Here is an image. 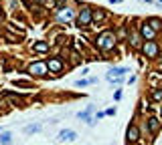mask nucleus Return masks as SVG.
<instances>
[{
  "mask_svg": "<svg viewBox=\"0 0 162 145\" xmlns=\"http://www.w3.org/2000/svg\"><path fill=\"white\" fill-rule=\"evenodd\" d=\"M73 18V10H71V8H59V12H57V22H69V20Z\"/></svg>",
  "mask_w": 162,
  "mask_h": 145,
  "instance_id": "9",
  "label": "nucleus"
},
{
  "mask_svg": "<svg viewBox=\"0 0 162 145\" xmlns=\"http://www.w3.org/2000/svg\"><path fill=\"white\" fill-rule=\"evenodd\" d=\"M124 81V77H114V79H109V83H114V85H120Z\"/></svg>",
  "mask_w": 162,
  "mask_h": 145,
  "instance_id": "21",
  "label": "nucleus"
},
{
  "mask_svg": "<svg viewBox=\"0 0 162 145\" xmlns=\"http://www.w3.org/2000/svg\"><path fill=\"white\" fill-rule=\"evenodd\" d=\"M140 36H142L144 40H154L156 38V30H152V26L146 22V20L140 24Z\"/></svg>",
  "mask_w": 162,
  "mask_h": 145,
  "instance_id": "7",
  "label": "nucleus"
},
{
  "mask_svg": "<svg viewBox=\"0 0 162 145\" xmlns=\"http://www.w3.org/2000/svg\"><path fill=\"white\" fill-rule=\"evenodd\" d=\"M39 131H41V125H39V123H35V125H27V127H24V133H28V135H31V133H39Z\"/></svg>",
  "mask_w": 162,
  "mask_h": 145,
  "instance_id": "18",
  "label": "nucleus"
},
{
  "mask_svg": "<svg viewBox=\"0 0 162 145\" xmlns=\"http://www.w3.org/2000/svg\"><path fill=\"white\" fill-rule=\"evenodd\" d=\"M47 69H49V72L59 75V72H63V69H65V63H63L59 57H53V58H49V61H47Z\"/></svg>",
  "mask_w": 162,
  "mask_h": 145,
  "instance_id": "6",
  "label": "nucleus"
},
{
  "mask_svg": "<svg viewBox=\"0 0 162 145\" xmlns=\"http://www.w3.org/2000/svg\"><path fill=\"white\" fill-rule=\"evenodd\" d=\"M14 85H16V87H24V89H31L33 87V85L27 83V81H14ZM33 89H35V87H33Z\"/></svg>",
  "mask_w": 162,
  "mask_h": 145,
  "instance_id": "20",
  "label": "nucleus"
},
{
  "mask_svg": "<svg viewBox=\"0 0 162 145\" xmlns=\"http://www.w3.org/2000/svg\"><path fill=\"white\" fill-rule=\"evenodd\" d=\"M104 18H105V12H104V10H99V8L91 12V22H97V24H99Z\"/></svg>",
  "mask_w": 162,
  "mask_h": 145,
  "instance_id": "16",
  "label": "nucleus"
},
{
  "mask_svg": "<svg viewBox=\"0 0 162 145\" xmlns=\"http://www.w3.org/2000/svg\"><path fill=\"white\" fill-rule=\"evenodd\" d=\"M130 44H132V49H140V46H142V36H140L138 30L130 32Z\"/></svg>",
  "mask_w": 162,
  "mask_h": 145,
  "instance_id": "13",
  "label": "nucleus"
},
{
  "mask_svg": "<svg viewBox=\"0 0 162 145\" xmlns=\"http://www.w3.org/2000/svg\"><path fill=\"white\" fill-rule=\"evenodd\" d=\"M116 42H118V36H116L114 30H104L99 36H95V46L99 50H104V53L114 50L116 49Z\"/></svg>",
  "mask_w": 162,
  "mask_h": 145,
  "instance_id": "1",
  "label": "nucleus"
},
{
  "mask_svg": "<svg viewBox=\"0 0 162 145\" xmlns=\"http://www.w3.org/2000/svg\"><path fill=\"white\" fill-rule=\"evenodd\" d=\"M146 123H148V129H150L152 135H156V133H158V131L162 129V121H160L158 117H148Z\"/></svg>",
  "mask_w": 162,
  "mask_h": 145,
  "instance_id": "10",
  "label": "nucleus"
},
{
  "mask_svg": "<svg viewBox=\"0 0 162 145\" xmlns=\"http://www.w3.org/2000/svg\"><path fill=\"white\" fill-rule=\"evenodd\" d=\"M114 99H116V101H120V99H122V91H120V89H118V91L114 93Z\"/></svg>",
  "mask_w": 162,
  "mask_h": 145,
  "instance_id": "23",
  "label": "nucleus"
},
{
  "mask_svg": "<svg viewBox=\"0 0 162 145\" xmlns=\"http://www.w3.org/2000/svg\"><path fill=\"white\" fill-rule=\"evenodd\" d=\"M146 22H148V24H150V26H152V30H156V32H158V30H162V20H160V18H156V16H152V18H148Z\"/></svg>",
  "mask_w": 162,
  "mask_h": 145,
  "instance_id": "15",
  "label": "nucleus"
},
{
  "mask_svg": "<svg viewBox=\"0 0 162 145\" xmlns=\"http://www.w3.org/2000/svg\"><path fill=\"white\" fill-rule=\"evenodd\" d=\"M109 2H122V0H109Z\"/></svg>",
  "mask_w": 162,
  "mask_h": 145,
  "instance_id": "25",
  "label": "nucleus"
},
{
  "mask_svg": "<svg viewBox=\"0 0 162 145\" xmlns=\"http://www.w3.org/2000/svg\"><path fill=\"white\" fill-rule=\"evenodd\" d=\"M152 99H154V101H162V87H156L154 91H152Z\"/></svg>",
  "mask_w": 162,
  "mask_h": 145,
  "instance_id": "19",
  "label": "nucleus"
},
{
  "mask_svg": "<svg viewBox=\"0 0 162 145\" xmlns=\"http://www.w3.org/2000/svg\"><path fill=\"white\" fill-rule=\"evenodd\" d=\"M57 139L61 143H65V141H73V139H77V133H75L73 129H63L61 133L57 135Z\"/></svg>",
  "mask_w": 162,
  "mask_h": 145,
  "instance_id": "11",
  "label": "nucleus"
},
{
  "mask_svg": "<svg viewBox=\"0 0 162 145\" xmlns=\"http://www.w3.org/2000/svg\"><path fill=\"white\" fill-rule=\"evenodd\" d=\"M33 50H35V53H49V42H45V40L35 42V44H33Z\"/></svg>",
  "mask_w": 162,
  "mask_h": 145,
  "instance_id": "14",
  "label": "nucleus"
},
{
  "mask_svg": "<svg viewBox=\"0 0 162 145\" xmlns=\"http://www.w3.org/2000/svg\"><path fill=\"white\" fill-rule=\"evenodd\" d=\"M104 117H105V113H104V111H97V113H95V117H93V119L97 121V119H104Z\"/></svg>",
  "mask_w": 162,
  "mask_h": 145,
  "instance_id": "22",
  "label": "nucleus"
},
{
  "mask_svg": "<svg viewBox=\"0 0 162 145\" xmlns=\"http://www.w3.org/2000/svg\"><path fill=\"white\" fill-rule=\"evenodd\" d=\"M126 72H130V69H126V67H114V69L108 71V75H105V79H114V77H124Z\"/></svg>",
  "mask_w": 162,
  "mask_h": 145,
  "instance_id": "12",
  "label": "nucleus"
},
{
  "mask_svg": "<svg viewBox=\"0 0 162 145\" xmlns=\"http://www.w3.org/2000/svg\"><path fill=\"white\" fill-rule=\"evenodd\" d=\"M158 2H160V4H162V0H158Z\"/></svg>",
  "mask_w": 162,
  "mask_h": 145,
  "instance_id": "28",
  "label": "nucleus"
},
{
  "mask_svg": "<svg viewBox=\"0 0 162 145\" xmlns=\"http://www.w3.org/2000/svg\"><path fill=\"white\" fill-rule=\"evenodd\" d=\"M91 6H87V4H83L81 6V12H79V16H77V26L79 28H87L89 24H93L91 22Z\"/></svg>",
  "mask_w": 162,
  "mask_h": 145,
  "instance_id": "3",
  "label": "nucleus"
},
{
  "mask_svg": "<svg viewBox=\"0 0 162 145\" xmlns=\"http://www.w3.org/2000/svg\"><path fill=\"white\" fill-rule=\"evenodd\" d=\"M104 113H105V115H116V109H114V107H109L108 111H104Z\"/></svg>",
  "mask_w": 162,
  "mask_h": 145,
  "instance_id": "24",
  "label": "nucleus"
},
{
  "mask_svg": "<svg viewBox=\"0 0 162 145\" xmlns=\"http://www.w3.org/2000/svg\"><path fill=\"white\" fill-rule=\"evenodd\" d=\"M126 141H128V145L140 141V127L136 125V123H130V125H128V129H126Z\"/></svg>",
  "mask_w": 162,
  "mask_h": 145,
  "instance_id": "4",
  "label": "nucleus"
},
{
  "mask_svg": "<svg viewBox=\"0 0 162 145\" xmlns=\"http://www.w3.org/2000/svg\"><path fill=\"white\" fill-rule=\"evenodd\" d=\"M10 143H12V133H8V131L0 133V145H10Z\"/></svg>",
  "mask_w": 162,
  "mask_h": 145,
  "instance_id": "17",
  "label": "nucleus"
},
{
  "mask_svg": "<svg viewBox=\"0 0 162 145\" xmlns=\"http://www.w3.org/2000/svg\"><path fill=\"white\" fill-rule=\"evenodd\" d=\"M93 111H95V107H93V105H87V109H85V111H79V113H77V117L81 119V121H85L87 125H95V119L91 117V113H93Z\"/></svg>",
  "mask_w": 162,
  "mask_h": 145,
  "instance_id": "8",
  "label": "nucleus"
},
{
  "mask_svg": "<svg viewBox=\"0 0 162 145\" xmlns=\"http://www.w3.org/2000/svg\"><path fill=\"white\" fill-rule=\"evenodd\" d=\"M28 72H31V75H35V77H45L47 72H49V69H47V63H43V61L31 63V65H28Z\"/></svg>",
  "mask_w": 162,
  "mask_h": 145,
  "instance_id": "5",
  "label": "nucleus"
},
{
  "mask_svg": "<svg viewBox=\"0 0 162 145\" xmlns=\"http://www.w3.org/2000/svg\"><path fill=\"white\" fill-rule=\"evenodd\" d=\"M158 71H160V72H162V65H160V67H158Z\"/></svg>",
  "mask_w": 162,
  "mask_h": 145,
  "instance_id": "26",
  "label": "nucleus"
},
{
  "mask_svg": "<svg viewBox=\"0 0 162 145\" xmlns=\"http://www.w3.org/2000/svg\"><path fill=\"white\" fill-rule=\"evenodd\" d=\"M140 50H142V54L146 58H156L160 54V46H158V42H154V40H144Z\"/></svg>",
  "mask_w": 162,
  "mask_h": 145,
  "instance_id": "2",
  "label": "nucleus"
},
{
  "mask_svg": "<svg viewBox=\"0 0 162 145\" xmlns=\"http://www.w3.org/2000/svg\"><path fill=\"white\" fill-rule=\"evenodd\" d=\"M160 113H162V105H160Z\"/></svg>",
  "mask_w": 162,
  "mask_h": 145,
  "instance_id": "27",
  "label": "nucleus"
},
{
  "mask_svg": "<svg viewBox=\"0 0 162 145\" xmlns=\"http://www.w3.org/2000/svg\"><path fill=\"white\" fill-rule=\"evenodd\" d=\"M146 2H150V0H146Z\"/></svg>",
  "mask_w": 162,
  "mask_h": 145,
  "instance_id": "29",
  "label": "nucleus"
}]
</instances>
